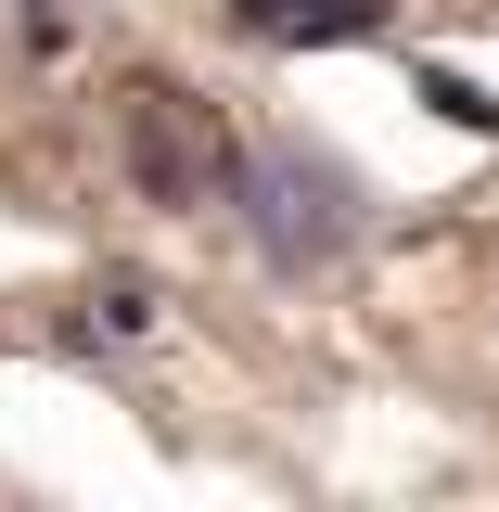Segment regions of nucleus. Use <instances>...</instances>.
<instances>
[{
	"label": "nucleus",
	"instance_id": "20e7f679",
	"mask_svg": "<svg viewBox=\"0 0 499 512\" xmlns=\"http://www.w3.org/2000/svg\"><path fill=\"white\" fill-rule=\"evenodd\" d=\"M410 90H423V116H448V128H474V141H499V103L474 90V77H448V64H423Z\"/></svg>",
	"mask_w": 499,
	"mask_h": 512
},
{
	"label": "nucleus",
	"instance_id": "f257e3e1",
	"mask_svg": "<svg viewBox=\"0 0 499 512\" xmlns=\"http://www.w3.org/2000/svg\"><path fill=\"white\" fill-rule=\"evenodd\" d=\"M231 205H244L256 256H269L282 282H320L333 256L372 231V180H359L333 141H256L244 167H231Z\"/></svg>",
	"mask_w": 499,
	"mask_h": 512
},
{
	"label": "nucleus",
	"instance_id": "7ed1b4c3",
	"mask_svg": "<svg viewBox=\"0 0 499 512\" xmlns=\"http://www.w3.org/2000/svg\"><path fill=\"white\" fill-rule=\"evenodd\" d=\"M218 13L256 52H359V39H384V0H218Z\"/></svg>",
	"mask_w": 499,
	"mask_h": 512
},
{
	"label": "nucleus",
	"instance_id": "f03ea898",
	"mask_svg": "<svg viewBox=\"0 0 499 512\" xmlns=\"http://www.w3.org/2000/svg\"><path fill=\"white\" fill-rule=\"evenodd\" d=\"M116 141H128V180H141V205H167V218L218 205V192H231V167H244L231 116H218L192 77H128V90H116Z\"/></svg>",
	"mask_w": 499,
	"mask_h": 512
},
{
	"label": "nucleus",
	"instance_id": "39448f33",
	"mask_svg": "<svg viewBox=\"0 0 499 512\" xmlns=\"http://www.w3.org/2000/svg\"><path fill=\"white\" fill-rule=\"evenodd\" d=\"M90 333H103V346L154 333V295H141V282H103V295H90Z\"/></svg>",
	"mask_w": 499,
	"mask_h": 512
},
{
	"label": "nucleus",
	"instance_id": "423d86ee",
	"mask_svg": "<svg viewBox=\"0 0 499 512\" xmlns=\"http://www.w3.org/2000/svg\"><path fill=\"white\" fill-rule=\"evenodd\" d=\"M13 39H26V52H64V39H77V13H64V0H26V13H13Z\"/></svg>",
	"mask_w": 499,
	"mask_h": 512
}]
</instances>
